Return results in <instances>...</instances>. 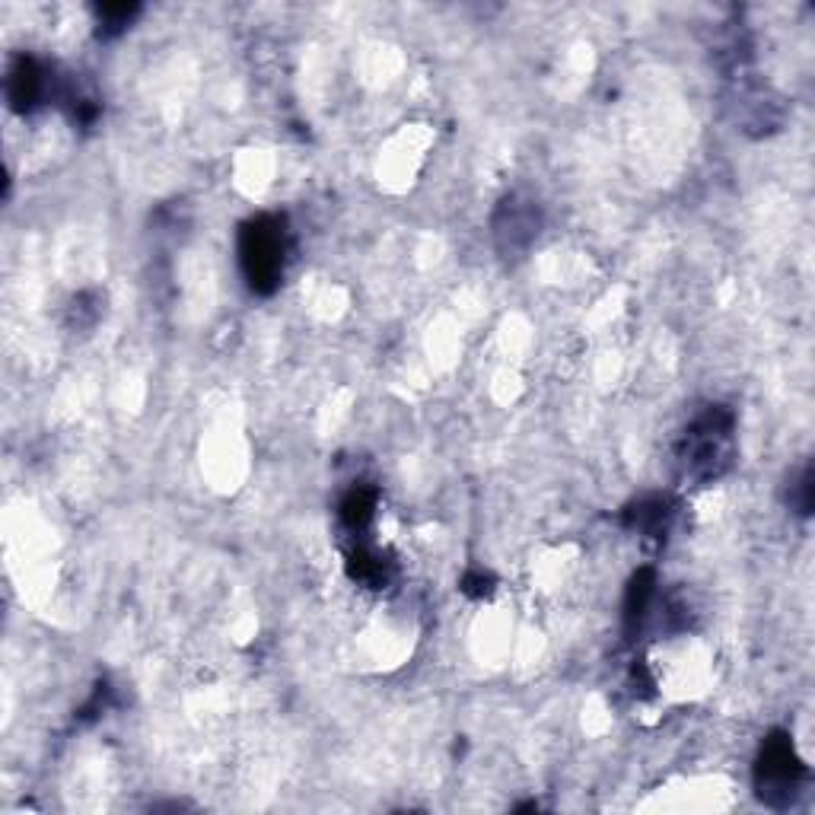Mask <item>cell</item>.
I'll return each mask as SVG.
<instances>
[{"label":"cell","mask_w":815,"mask_h":815,"mask_svg":"<svg viewBox=\"0 0 815 815\" xmlns=\"http://www.w3.org/2000/svg\"><path fill=\"white\" fill-rule=\"evenodd\" d=\"M679 462L691 481H717L733 465V414L714 405L685 430Z\"/></svg>","instance_id":"obj_1"},{"label":"cell","mask_w":815,"mask_h":815,"mask_svg":"<svg viewBox=\"0 0 815 815\" xmlns=\"http://www.w3.org/2000/svg\"><path fill=\"white\" fill-rule=\"evenodd\" d=\"M284 223L277 217H255L242 227L239 262L255 293H271L284 271Z\"/></svg>","instance_id":"obj_2"},{"label":"cell","mask_w":815,"mask_h":815,"mask_svg":"<svg viewBox=\"0 0 815 815\" xmlns=\"http://www.w3.org/2000/svg\"><path fill=\"white\" fill-rule=\"evenodd\" d=\"M803 774H806V768H803V761L796 758L790 736L774 733L765 742V749H761V758H758V771H755L758 796L771 809H787L796 800V793H800Z\"/></svg>","instance_id":"obj_3"},{"label":"cell","mask_w":815,"mask_h":815,"mask_svg":"<svg viewBox=\"0 0 815 815\" xmlns=\"http://www.w3.org/2000/svg\"><path fill=\"white\" fill-rule=\"evenodd\" d=\"M539 230H542V214L539 207H535V201L519 198V195L500 201L494 214V242L507 258L523 255L535 242V236H539Z\"/></svg>","instance_id":"obj_4"},{"label":"cell","mask_w":815,"mask_h":815,"mask_svg":"<svg viewBox=\"0 0 815 815\" xmlns=\"http://www.w3.org/2000/svg\"><path fill=\"white\" fill-rule=\"evenodd\" d=\"M45 96V74L36 61L23 58L20 64L10 71V102L20 112H29L39 106V99Z\"/></svg>","instance_id":"obj_5"},{"label":"cell","mask_w":815,"mask_h":815,"mask_svg":"<svg viewBox=\"0 0 815 815\" xmlns=\"http://www.w3.org/2000/svg\"><path fill=\"white\" fill-rule=\"evenodd\" d=\"M653 586H656V574L650 567H644L640 574L631 580L628 586V599H624V621H628V628L644 621L650 602H653Z\"/></svg>","instance_id":"obj_6"},{"label":"cell","mask_w":815,"mask_h":815,"mask_svg":"<svg viewBox=\"0 0 815 815\" xmlns=\"http://www.w3.org/2000/svg\"><path fill=\"white\" fill-rule=\"evenodd\" d=\"M624 523H628L631 529H637L640 535H660L669 523V507H666V500H640V504H634L628 510V516H624Z\"/></svg>","instance_id":"obj_7"},{"label":"cell","mask_w":815,"mask_h":815,"mask_svg":"<svg viewBox=\"0 0 815 815\" xmlns=\"http://www.w3.org/2000/svg\"><path fill=\"white\" fill-rule=\"evenodd\" d=\"M348 570H351V577H354L357 583L373 586V589L386 586L389 577H392L389 564H386L383 558H376V554H370V551H357V554H351Z\"/></svg>","instance_id":"obj_8"},{"label":"cell","mask_w":815,"mask_h":815,"mask_svg":"<svg viewBox=\"0 0 815 815\" xmlns=\"http://www.w3.org/2000/svg\"><path fill=\"white\" fill-rule=\"evenodd\" d=\"M376 513V491L373 488H354L341 504V519L351 529H363Z\"/></svg>","instance_id":"obj_9"},{"label":"cell","mask_w":815,"mask_h":815,"mask_svg":"<svg viewBox=\"0 0 815 815\" xmlns=\"http://www.w3.org/2000/svg\"><path fill=\"white\" fill-rule=\"evenodd\" d=\"M790 504L796 507V513L809 516V510H812V468H809V465L803 468L800 478H796V484H793Z\"/></svg>","instance_id":"obj_10"},{"label":"cell","mask_w":815,"mask_h":815,"mask_svg":"<svg viewBox=\"0 0 815 815\" xmlns=\"http://www.w3.org/2000/svg\"><path fill=\"white\" fill-rule=\"evenodd\" d=\"M491 586H494V580H491L488 574H481V570H475V574H468V577L462 580V593L481 599V596H488V593H491Z\"/></svg>","instance_id":"obj_11"}]
</instances>
